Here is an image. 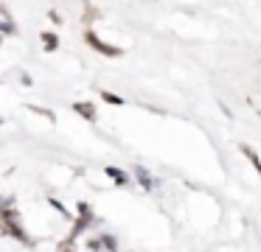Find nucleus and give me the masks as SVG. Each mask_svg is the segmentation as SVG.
I'll use <instances>...</instances> for the list:
<instances>
[{"mask_svg": "<svg viewBox=\"0 0 261 252\" xmlns=\"http://www.w3.org/2000/svg\"><path fill=\"white\" fill-rule=\"evenodd\" d=\"M6 34H14V25H12V22L0 20V37H6Z\"/></svg>", "mask_w": 261, "mask_h": 252, "instance_id": "ddd939ff", "label": "nucleus"}, {"mask_svg": "<svg viewBox=\"0 0 261 252\" xmlns=\"http://www.w3.org/2000/svg\"><path fill=\"white\" fill-rule=\"evenodd\" d=\"M104 174H107V177L113 179L115 185H121V188H124V185H129V177H126V171H121V168H115V165H107V168H104Z\"/></svg>", "mask_w": 261, "mask_h": 252, "instance_id": "423d86ee", "label": "nucleus"}, {"mask_svg": "<svg viewBox=\"0 0 261 252\" xmlns=\"http://www.w3.org/2000/svg\"><path fill=\"white\" fill-rule=\"evenodd\" d=\"M0 202H3V199H0Z\"/></svg>", "mask_w": 261, "mask_h": 252, "instance_id": "6ab92c4d", "label": "nucleus"}, {"mask_svg": "<svg viewBox=\"0 0 261 252\" xmlns=\"http://www.w3.org/2000/svg\"><path fill=\"white\" fill-rule=\"evenodd\" d=\"M93 20H98V11L96 9H87L85 11V22H93Z\"/></svg>", "mask_w": 261, "mask_h": 252, "instance_id": "4468645a", "label": "nucleus"}, {"mask_svg": "<svg viewBox=\"0 0 261 252\" xmlns=\"http://www.w3.org/2000/svg\"><path fill=\"white\" fill-rule=\"evenodd\" d=\"M93 224H96V216H93L90 205H87V202H79V216L73 218V227H70V235H68L65 241H70V244H73V241L79 238L82 233H87V230H90Z\"/></svg>", "mask_w": 261, "mask_h": 252, "instance_id": "f257e3e1", "label": "nucleus"}, {"mask_svg": "<svg viewBox=\"0 0 261 252\" xmlns=\"http://www.w3.org/2000/svg\"><path fill=\"white\" fill-rule=\"evenodd\" d=\"M132 171H135V179H138V185H141V188H143V190H146V193H149V190L154 188V179H152V174H149V171H146V168H143V165H135V168H132Z\"/></svg>", "mask_w": 261, "mask_h": 252, "instance_id": "39448f33", "label": "nucleus"}, {"mask_svg": "<svg viewBox=\"0 0 261 252\" xmlns=\"http://www.w3.org/2000/svg\"><path fill=\"white\" fill-rule=\"evenodd\" d=\"M85 45H87V48H93L96 53H101V56H110V59H118V56H124V48L104 42V39L98 37L96 31H90V28L85 31Z\"/></svg>", "mask_w": 261, "mask_h": 252, "instance_id": "f03ea898", "label": "nucleus"}, {"mask_svg": "<svg viewBox=\"0 0 261 252\" xmlns=\"http://www.w3.org/2000/svg\"><path fill=\"white\" fill-rule=\"evenodd\" d=\"M98 241H101V249L104 252H118V238H115L113 233H101V235H98Z\"/></svg>", "mask_w": 261, "mask_h": 252, "instance_id": "6e6552de", "label": "nucleus"}, {"mask_svg": "<svg viewBox=\"0 0 261 252\" xmlns=\"http://www.w3.org/2000/svg\"><path fill=\"white\" fill-rule=\"evenodd\" d=\"M0 45H3V37H0Z\"/></svg>", "mask_w": 261, "mask_h": 252, "instance_id": "a211bd4d", "label": "nucleus"}, {"mask_svg": "<svg viewBox=\"0 0 261 252\" xmlns=\"http://www.w3.org/2000/svg\"><path fill=\"white\" fill-rule=\"evenodd\" d=\"M101 101H107V104H113V106H124V98L110 93V90H101Z\"/></svg>", "mask_w": 261, "mask_h": 252, "instance_id": "1a4fd4ad", "label": "nucleus"}, {"mask_svg": "<svg viewBox=\"0 0 261 252\" xmlns=\"http://www.w3.org/2000/svg\"><path fill=\"white\" fill-rule=\"evenodd\" d=\"M48 205H51L54 210H59V213H62V218H70V221H73V218H76V216H70V210H68V207H65V205H62V202H59V199H48Z\"/></svg>", "mask_w": 261, "mask_h": 252, "instance_id": "9d476101", "label": "nucleus"}, {"mask_svg": "<svg viewBox=\"0 0 261 252\" xmlns=\"http://www.w3.org/2000/svg\"><path fill=\"white\" fill-rule=\"evenodd\" d=\"M70 109H73L79 118H85L87 123H96V118H98L96 104H93V101H76V104H70Z\"/></svg>", "mask_w": 261, "mask_h": 252, "instance_id": "7ed1b4c3", "label": "nucleus"}, {"mask_svg": "<svg viewBox=\"0 0 261 252\" xmlns=\"http://www.w3.org/2000/svg\"><path fill=\"white\" fill-rule=\"evenodd\" d=\"M40 42H42V50H45V53H54V50H59V34L57 31H42Z\"/></svg>", "mask_w": 261, "mask_h": 252, "instance_id": "20e7f679", "label": "nucleus"}, {"mask_svg": "<svg viewBox=\"0 0 261 252\" xmlns=\"http://www.w3.org/2000/svg\"><path fill=\"white\" fill-rule=\"evenodd\" d=\"M20 81H23L25 87H31V84H34V81H31V76H29V73H23V76H20Z\"/></svg>", "mask_w": 261, "mask_h": 252, "instance_id": "f3484780", "label": "nucleus"}, {"mask_svg": "<svg viewBox=\"0 0 261 252\" xmlns=\"http://www.w3.org/2000/svg\"><path fill=\"white\" fill-rule=\"evenodd\" d=\"M29 109H31V112H37V115H42L48 123H57V115H54L51 109H40V106H34V104H29Z\"/></svg>", "mask_w": 261, "mask_h": 252, "instance_id": "9b49d317", "label": "nucleus"}, {"mask_svg": "<svg viewBox=\"0 0 261 252\" xmlns=\"http://www.w3.org/2000/svg\"><path fill=\"white\" fill-rule=\"evenodd\" d=\"M239 151H242V154L247 157L250 162H253V168H255V171H258V177H261V157H258V154H255V151H253V146L242 143V146H239Z\"/></svg>", "mask_w": 261, "mask_h": 252, "instance_id": "0eeeda50", "label": "nucleus"}, {"mask_svg": "<svg viewBox=\"0 0 261 252\" xmlns=\"http://www.w3.org/2000/svg\"><path fill=\"white\" fill-rule=\"evenodd\" d=\"M87 249H90V252H101V241H98V238H87Z\"/></svg>", "mask_w": 261, "mask_h": 252, "instance_id": "f8f14e48", "label": "nucleus"}, {"mask_svg": "<svg viewBox=\"0 0 261 252\" xmlns=\"http://www.w3.org/2000/svg\"><path fill=\"white\" fill-rule=\"evenodd\" d=\"M59 252H73V244H70V241H62V244H59Z\"/></svg>", "mask_w": 261, "mask_h": 252, "instance_id": "dca6fc26", "label": "nucleus"}, {"mask_svg": "<svg viewBox=\"0 0 261 252\" xmlns=\"http://www.w3.org/2000/svg\"><path fill=\"white\" fill-rule=\"evenodd\" d=\"M48 17H51V22H57V25L62 22V14H59V11H48Z\"/></svg>", "mask_w": 261, "mask_h": 252, "instance_id": "2eb2a0df", "label": "nucleus"}]
</instances>
